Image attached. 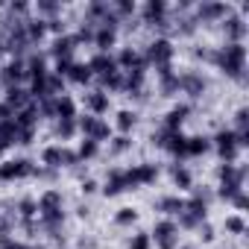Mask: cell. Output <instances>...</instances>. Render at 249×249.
I'll return each instance as SVG.
<instances>
[{"mask_svg": "<svg viewBox=\"0 0 249 249\" xmlns=\"http://www.w3.org/2000/svg\"><path fill=\"white\" fill-rule=\"evenodd\" d=\"M211 65L220 73H226V76H231L237 82H246V47L243 44H229L226 41L223 47H214Z\"/></svg>", "mask_w": 249, "mask_h": 249, "instance_id": "cell-1", "label": "cell"}, {"mask_svg": "<svg viewBox=\"0 0 249 249\" xmlns=\"http://www.w3.org/2000/svg\"><path fill=\"white\" fill-rule=\"evenodd\" d=\"M76 129H79L82 138H88V141H94V144H103V141H108V138L114 135L111 123H108L106 117H94V114H79V117H76Z\"/></svg>", "mask_w": 249, "mask_h": 249, "instance_id": "cell-2", "label": "cell"}, {"mask_svg": "<svg viewBox=\"0 0 249 249\" xmlns=\"http://www.w3.org/2000/svg\"><path fill=\"white\" fill-rule=\"evenodd\" d=\"M141 53L150 68H164V65H173V59H176V47L170 38H153Z\"/></svg>", "mask_w": 249, "mask_h": 249, "instance_id": "cell-3", "label": "cell"}, {"mask_svg": "<svg viewBox=\"0 0 249 249\" xmlns=\"http://www.w3.org/2000/svg\"><path fill=\"white\" fill-rule=\"evenodd\" d=\"M182 234H179V226H176V220H170V217H161V220H156V226H153V231H150V240L159 246V249H179V240Z\"/></svg>", "mask_w": 249, "mask_h": 249, "instance_id": "cell-4", "label": "cell"}, {"mask_svg": "<svg viewBox=\"0 0 249 249\" xmlns=\"http://www.w3.org/2000/svg\"><path fill=\"white\" fill-rule=\"evenodd\" d=\"M211 150H217V156L223 159V161H237V156H240V147H237V135H234V129H229V126H223V129H217L214 135H211Z\"/></svg>", "mask_w": 249, "mask_h": 249, "instance_id": "cell-5", "label": "cell"}, {"mask_svg": "<svg viewBox=\"0 0 249 249\" xmlns=\"http://www.w3.org/2000/svg\"><path fill=\"white\" fill-rule=\"evenodd\" d=\"M0 82H3V88H15V85H27L30 82L24 56H9L3 65H0Z\"/></svg>", "mask_w": 249, "mask_h": 249, "instance_id": "cell-6", "label": "cell"}, {"mask_svg": "<svg viewBox=\"0 0 249 249\" xmlns=\"http://www.w3.org/2000/svg\"><path fill=\"white\" fill-rule=\"evenodd\" d=\"M156 179H159V164H153V161L126 167V191H141V188L153 185Z\"/></svg>", "mask_w": 249, "mask_h": 249, "instance_id": "cell-7", "label": "cell"}, {"mask_svg": "<svg viewBox=\"0 0 249 249\" xmlns=\"http://www.w3.org/2000/svg\"><path fill=\"white\" fill-rule=\"evenodd\" d=\"M191 12H194L196 24H220L231 12V6L229 3H220V0H202V3H196Z\"/></svg>", "mask_w": 249, "mask_h": 249, "instance_id": "cell-8", "label": "cell"}, {"mask_svg": "<svg viewBox=\"0 0 249 249\" xmlns=\"http://www.w3.org/2000/svg\"><path fill=\"white\" fill-rule=\"evenodd\" d=\"M208 88V79L202 71H182L179 73V94H188L191 100H199Z\"/></svg>", "mask_w": 249, "mask_h": 249, "instance_id": "cell-9", "label": "cell"}, {"mask_svg": "<svg viewBox=\"0 0 249 249\" xmlns=\"http://www.w3.org/2000/svg\"><path fill=\"white\" fill-rule=\"evenodd\" d=\"M33 161L30 159H9V161H3L0 164V182H15V179H27V176H33Z\"/></svg>", "mask_w": 249, "mask_h": 249, "instance_id": "cell-10", "label": "cell"}, {"mask_svg": "<svg viewBox=\"0 0 249 249\" xmlns=\"http://www.w3.org/2000/svg\"><path fill=\"white\" fill-rule=\"evenodd\" d=\"M76 47H79V44H76L73 33H65V36H56V38L50 41L47 56H50V62H59V59H73Z\"/></svg>", "mask_w": 249, "mask_h": 249, "instance_id": "cell-11", "label": "cell"}, {"mask_svg": "<svg viewBox=\"0 0 249 249\" xmlns=\"http://www.w3.org/2000/svg\"><path fill=\"white\" fill-rule=\"evenodd\" d=\"M167 15H170V6L164 3V0H147V3L138 9V18H141L150 30H153L156 24H161Z\"/></svg>", "mask_w": 249, "mask_h": 249, "instance_id": "cell-12", "label": "cell"}, {"mask_svg": "<svg viewBox=\"0 0 249 249\" xmlns=\"http://www.w3.org/2000/svg\"><path fill=\"white\" fill-rule=\"evenodd\" d=\"M220 30H223V36H226L229 44H243V38H246V21L240 15H234V12H229L220 21Z\"/></svg>", "mask_w": 249, "mask_h": 249, "instance_id": "cell-13", "label": "cell"}, {"mask_svg": "<svg viewBox=\"0 0 249 249\" xmlns=\"http://www.w3.org/2000/svg\"><path fill=\"white\" fill-rule=\"evenodd\" d=\"M82 103H85V114H94V117H103V114H108V108H111V97H108L106 91H100V88L85 91Z\"/></svg>", "mask_w": 249, "mask_h": 249, "instance_id": "cell-14", "label": "cell"}, {"mask_svg": "<svg viewBox=\"0 0 249 249\" xmlns=\"http://www.w3.org/2000/svg\"><path fill=\"white\" fill-rule=\"evenodd\" d=\"M100 191L106 196H117V194H126V167H108L106 179L100 185Z\"/></svg>", "mask_w": 249, "mask_h": 249, "instance_id": "cell-15", "label": "cell"}, {"mask_svg": "<svg viewBox=\"0 0 249 249\" xmlns=\"http://www.w3.org/2000/svg\"><path fill=\"white\" fill-rule=\"evenodd\" d=\"M85 65H88V71L94 73V79L97 76H108V73H114V71H120L117 68V62H114V53H91L88 59H85Z\"/></svg>", "mask_w": 249, "mask_h": 249, "instance_id": "cell-16", "label": "cell"}, {"mask_svg": "<svg viewBox=\"0 0 249 249\" xmlns=\"http://www.w3.org/2000/svg\"><path fill=\"white\" fill-rule=\"evenodd\" d=\"M194 111V106L191 103H176L167 114H164V120H161V126L164 129H170V132H179L182 129V123L188 120V114Z\"/></svg>", "mask_w": 249, "mask_h": 249, "instance_id": "cell-17", "label": "cell"}, {"mask_svg": "<svg viewBox=\"0 0 249 249\" xmlns=\"http://www.w3.org/2000/svg\"><path fill=\"white\" fill-rule=\"evenodd\" d=\"M117 30H108V27H97L94 30V47H97V53H114V47H117Z\"/></svg>", "mask_w": 249, "mask_h": 249, "instance_id": "cell-18", "label": "cell"}, {"mask_svg": "<svg viewBox=\"0 0 249 249\" xmlns=\"http://www.w3.org/2000/svg\"><path fill=\"white\" fill-rule=\"evenodd\" d=\"M3 103H6V106L12 108V114H15V111L27 108V106L33 103V97H30L27 85H15V88H6V94H3Z\"/></svg>", "mask_w": 249, "mask_h": 249, "instance_id": "cell-19", "label": "cell"}, {"mask_svg": "<svg viewBox=\"0 0 249 249\" xmlns=\"http://www.w3.org/2000/svg\"><path fill=\"white\" fill-rule=\"evenodd\" d=\"M185 208V196H179V194H161L159 199H156V211H161L164 217H170V220H176V214Z\"/></svg>", "mask_w": 249, "mask_h": 249, "instance_id": "cell-20", "label": "cell"}, {"mask_svg": "<svg viewBox=\"0 0 249 249\" xmlns=\"http://www.w3.org/2000/svg\"><path fill=\"white\" fill-rule=\"evenodd\" d=\"M205 153H211V135H188L185 159H202Z\"/></svg>", "mask_w": 249, "mask_h": 249, "instance_id": "cell-21", "label": "cell"}, {"mask_svg": "<svg viewBox=\"0 0 249 249\" xmlns=\"http://www.w3.org/2000/svg\"><path fill=\"white\" fill-rule=\"evenodd\" d=\"M135 126H138V111L135 108H120L114 114V126L111 129H117V135H132Z\"/></svg>", "mask_w": 249, "mask_h": 249, "instance_id": "cell-22", "label": "cell"}, {"mask_svg": "<svg viewBox=\"0 0 249 249\" xmlns=\"http://www.w3.org/2000/svg\"><path fill=\"white\" fill-rule=\"evenodd\" d=\"M15 217H18V223H24V220H38V202H36V196H18L15 199Z\"/></svg>", "mask_w": 249, "mask_h": 249, "instance_id": "cell-23", "label": "cell"}, {"mask_svg": "<svg viewBox=\"0 0 249 249\" xmlns=\"http://www.w3.org/2000/svg\"><path fill=\"white\" fill-rule=\"evenodd\" d=\"M170 179H173V185H176L179 191H191V188H194V173H191L188 164H182V161H173V164H170Z\"/></svg>", "mask_w": 249, "mask_h": 249, "instance_id": "cell-24", "label": "cell"}, {"mask_svg": "<svg viewBox=\"0 0 249 249\" xmlns=\"http://www.w3.org/2000/svg\"><path fill=\"white\" fill-rule=\"evenodd\" d=\"M24 27H27V38H30V44H33V47H36V44H41V41L47 38V21H44V18L30 15Z\"/></svg>", "mask_w": 249, "mask_h": 249, "instance_id": "cell-25", "label": "cell"}, {"mask_svg": "<svg viewBox=\"0 0 249 249\" xmlns=\"http://www.w3.org/2000/svg\"><path fill=\"white\" fill-rule=\"evenodd\" d=\"M62 159H65V144H47L41 150V164L50 170H62Z\"/></svg>", "mask_w": 249, "mask_h": 249, "instance_id": "cell-26", "label": "cell"}, {"mask_svg": "<svg viewBox=\"0 0 249 249\" xmlns=\"http://www.w3.org/2000/svg\"><path fill=\"white\" fill-rule=\"evenodd\" d=\"M79 114V106H76V100L71 97V94H59L56 97V120L62 117V120H71V117H76Z\"/></svg>", "mask_w": 249, "mask_h": 249, "instance_id": "cell-27", "label": "cell"}, {"mask_svg": "<svg viewBox=\"0 0 249 249\" xmlns=\"http://www.w3.org/2000/svg\"><path fill=\"white\" fill-rule=\"evenodd\" d=\"M79 117V114H76ZM76 117H71V120H53V132H56V138H59V144L62 141H71L73 135H79V129H76Z\"/></svg>", "mask_w": 249, "mask_h": 249, "instance_id": "cell-28", "label": "cell"}, {"mask_svg": "<svg viewBox=\"0 0 249 249\" xmlns=\"http://www.w3.org/2000/svg\"><path fill=\"white\" fill-rule=\"evenodd\" d=\"M65 82H73V85H91L94 82V73L88 71V65L85 62H73V68H71V73H68V79Z\"/></svg>", "mask_w": 249, "mask_h": 249, "instance_id": "cell-29", "label": "cell"}, {"mask_svg": "<svg viewBox=\"0 0 249 249\" xmlns=\"http://www.w3.org/2000/svg\"><path fill=\"white\" fill-rule=\"evenodd\" d=\"M33 12H36V18H44V21H50V18L62 15V3H56V0H38V3L33 6Z\"/></svg>", "mask_w": 249, "mask_h": 249, "instance_id": "cell-30", "label": "cell"}, {"mask_svg": "<svg viewBox=\"0 0 249 249\" xmlns=\"http://www.w3.org/2000/svg\"><path fill=\"white\" fill-rule=\"evenodd\" d=\"M199 223H205V220H199L196 214H191L188 208H182L179 214H176V226H179V231H196L199 229Z\"/></svg>", "mask_w": 249, "mask_h": 249, "instance_id": "cell-31", "label": "cell"}, {"mask_svg": "<svg viewBox=\"0 0 249 249\" xmlns=\"http://www.w3.org/2000/svg\"><path fill=\"white\" fill-rule=\"evenodd\" d=\"M135 223H138V211H135V208H129V205L117 208V214H114V226H117V229H129V226H135Z\"/></svg>", "mask_w": 249, "mask_h": 249, "instance_id": "cell-32", "label": "cell"}, {"mask_svg": "<svg viewBox=\"0 0 249 249\" xmlns=\"http://www.w3.org/2000/svg\"><path fill=\"white\" fill-rule=\"evenodd\" d=\"M132 150V135H111L108 138V153L111 156H123Z\"/></svg>", "mask_w": 249, "mask_h": 249, "instance_id": "cell-33", "label": "cell"}, {"mask_svg": "<svg viewBox=\"0 0 249 249\" xmlns=\"http://www.w3.org/2000/svg\"><path fill=\"white\" fill-rule=\"evenodd\" d=\"M76 156H79V161H94L97 156H100V144H94V141H88V138H82L79 141V147H76Z\"/></svg>", "mask_w": 249, "mask_h": 249, "instance_id": "cell-34", "label": "cell"}, {"mask_svg": "<svg viewBox=\"0 0 249 249\" xmlns=\"http://www.w3.org/2000/svg\"><path fill=\"white\" fill-rule=\"evenodd\" d=\"M38 117H47V120H56V97H47V100H38Z\"/></svg>", "mask_w": 249, "mask_h": 249, "instance_id": "cell-35", "label": "cell"}, {"mask_svg": "<svg viewBox=\"0 0 249 249\" xmlns=\"http://www.w3.org/2000/svg\"><path fill=\"white\" fill-rule=\"evenodd\" d=\"M226 231H231V234H243V231H246V220H243L240 214L226 217Z\"/></svg>", "mask_w": 249, "mask_h": 249, "instance_id": "cell-36", "label": "cell"}, {"mask_svg": "<svg viewBox=\"0 0 249 249\" xmlns=\"http://www.w3.org/2000/svg\"><path fill=\"white\" fill-rule=\"evenodd\" d=\"M153 240H150V231H135L129 237V249H150Z\"/></svg>", "mask_w": 249, "mask_h": 249, "instance_id": "cell-37", "label": "cell"}, {"mask_svg": "<svg viewBox=\"0 0 249 249\" xmlns=\"http://www.w3.org/2000/svg\"><path fill=\"white\" fill-rule=\"evenodd\" d=\"M47 33H53V38H56V36H65V33H68V24H65V18H62V15L50 18V21H47Z\"/></svg>", "mask_w": 249, "mask_h": 249, "instance_id": "cell-38", "label": "cell"}, {"mask_svg": "<svg viewBox=\"0 0 249 249\" xmlns=\"http://www.w3.org/2000/svg\"><path fill=\"white\" fill-rule=\"evenodd\" d=\"M191 196H194V199H199V202H205V205H211L214 191H211V188H196V185H194V188H191Z\"/></svg>", "mask_w": 249, "mask_h": 249, "instance_id": "cell-39", "label": "cell"}, {"mask_svg": "<svg viewBox=\"0 0 249 249\" xmlns=\"http://www.w3.org/2000/svg\"><path fill=\"white\" fill-rule=\"evenodd\" d=\"M79 191H82V196H91V194H97V191H100V182L85 176V179L79 182Z\"/></svg>", "mask_w": 249, "mask_h": 249, "instance_id": "cell-40", "label": "cell"}, {"mask_svg": "<svg viewBox=\"0 0 249 249\" xmlns=\"http://www.w3.org/2000/svg\"><path fill=\"white\" fill-rule=\"evenodd\" d=\"M33 176H36V179H44V182H53V179H56V170L38 164V167H33Z\"/></svg>", "mask_w": 249, "mask_h": 249, "instance_id": "cell-41", "label": "cell"}, {"mask_svg": "<svg viewBox=\"0 0 249 249\" xmlns=\"http://www.w3.org/2000/svg\"><path fill=\"white\" fill-rule=\"evenodd\" d=\"M196 231H199V237H202L205 243H211V240H214V234H217V231H214V226H211L208 220H205V223H199V229H196Z\"/></svg>", "mask_w": 249, "mask_h": 249, "instance_id": "cell-42", "label": "cell"}, {"mask_svg": "<svg viewBox=\"0 0 249 249\" xmlns=\"http://www.w3.org/2000/svg\"><path fill=\"white\" fill-rule=\"evenodd\" d=\"M76 249H97V240L91 234H82V237H76Z\"/></svg>", "mask_w": 249, "mask_h": 249, "instance_id": "cell-43", "label": "cell"}, {"mask_svg": "<svg viewBox=\"0 0 249 249\" xmlns=\"http://www.w3.org/2000/svg\"><path fill=\"white\" fill-rule=\"evenodd\" d=\"M231 202H234V208H237V211H243V208H246V191L234 194V199H231Z\"/></svg>", "mask_w": 249, "mask_h": 249, "instance_id": "cell-44", "label": "cell"}, {"mask_svg": "<svg viewBox=\"0 0 249 249\" xmlns=\"http://www.w3.org/2000/svg\"><path fill=\"white\" fill-rule=\"evenodd\" d=\"M76 217H79V220L91 217V208H88V202H79V205H76Z\"/></svg>", "mask_w": 249, "mask_h": 249, "instance_id": "cell-45", "label": "cell"}, {"mask_svg": "<svg viewBox=\"0 0 249 249\" xmlns=\"http://www.w3.org/2000/svg\"><path fill=\"white\" fill-rule=\"evenodd\" d=\"M27 249H47V246H44V243H30Z\"/></svg>", "mask_w": 249, "mask_h": 249, "instance_id": "cell-46", "label": "cell"}, {"mask_svg": "<svg viewBox=\"0 0 249 249\" xmlns=\"http://www.w3.org/2000/svg\"><path fill=\"white\" fill-rule=\"evenodd\" d=\"M179 249H196L194 243H179Z\"/></svg>", "mask_w": 249, "mask_h": 249, "instance_id": "cell-47", "label": "cell"}, {"mask_svg": "<svg viewBox=\"0 0 249 249\" xmlns=\"http://www.w3.org/2000/svg\"><path fill=\"white\" fill-rule=\"evenodd\" d=\"M0 217H3V202H0Z\"/></svg>", "mask_w": 249, "mask_h": 249, "instance_id": "cell-48", "label": "cell"}]
</instances>
